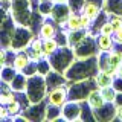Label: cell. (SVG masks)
<instances>
[{
  "mask_svg": "<svg viewBox=\"0 0 122 122\" xmlns=\"http://www.w3.org/2000/svg\"><path fill=\"white\" fill-rule=\"evenodd\" d=\"M99 70L98 67V58L96 56H90V58H76L70 67L66 70V78L69 82L75 81H82V79L93 78Z\"/></svg>",
  "mask_w": 122,
  "mask_h": 122,
  "instance_id": "cell-1",
  "label": "cell"
},
{
  "mask_svg": "<svg viewBox=\"0 0 122 122\" xmlns=\"http://www.w3.org/2000/svg\"><path fill=\"white\" fill-rule=\"evenodd\" d=\"M26 99L30 104L46 101L47 95V84H46V76L37 73L32 76H28V86H26Z\"/></svg>",
  "mask_w": 122,
  "mask_h": 122,
  "instance_id": "cell-2",
  "label": "cell"
},
{
  "mask_svg": "<svg viewBox=\"0 0 122 122\" xmlns=\"http://www.w3.org/2000/svg\"><path fill=\"white\" fill-rule=\"evenodd\" d=\"M75 60L76 56H75L73 47H70V46H61L55 53H52L49 56L52 69L56 72H61V73H66V70L70 67V64Z\"/></svg>",
  "mask_w": 122,
  "mask_h": 122,
  "instance_id": "cell-3",
  "label": "cell"
},
{
  "mask_svg": "<svg viewBox=\"0 0 122 122\" xmlns=\"http://www.w3.org/2000/svg\"><path fill=\"white\" fill-rule=\"evenodd\" d=\"M35 37V32L25 25H15L12 30V38H11V47L12 51H25L28 49L29 43Z\"/></svg>",
  "mask_w": 122,
  "mask_h": 122,
  "instance_id": "cell-4",
  "label": "cell"
},
{
  "mask_svg": "<svg viewBox=\"0 0 122 122\" xmlns=\"http://www.w3.org/2000/svg\"><path fill=\"white\" fill-rule=\"evenodd\" d=\"M93 89H96L93 78L82 79V81H75V82H67V90H69V99L72 101H86L89 93Z\"/></svg>",
  "mask_w": 122,
  "mask_h": 122,
  "instance_id": "cell-5",
  "label": "cell"
},
{
  "mask_svg": "<svg viewBox=\"0 0 122 122\" xmlns=\"http://www.w3.org/2000/svg\"><path fill=\"white\" fill-rule=\"evenodd\" d=\"M73 52H75V56L76 58H90V56H96L99 51H98V46H96V37L92 35L89 32L81 43H78L73 47Z\"/></svg>",
  "mask_w": 122,
  "mask_h": 122,
  "instance_id": "cell-6",
  "label": "cell"
},
{
  "mask_svg": "<svg viewBox=\"0 0 122 122\" xmlns=\"http://www.w3.org/2000/svg\"><path fill=\"white\" fill-rule=\"evenodd\" d=\"M46 101H47V104L63 107L69 101L67 84L66 86H58V87H53V89H49L47 95H46Z\"/></svg>",
  "mask_w": 122,
  "mask_h": 122,
  "instance_id": "cell-7",
  "label": "cell"
},
{
  "mask_svg": "<svg viewBox=\"0 0 122 122\" xmlns=\"http://www.w3.org/2000/svg\"><path fill=\"white\" fill-rule=\"evenodd\" d=\"M81 112L82 105L79 101H69L61 107V119L66 121H81Z\"/></svg>",
  "mask_w": 122,
  "mask_h": 122,
  "instance_id": "cell-8",
  "label": "cell"
},
{
  "mask_svg": "<svg viewBox=\"0 0 122 122\" xmlns=\"http://www.w3.org/2000/svg\"><path fill=\"white\" fill-rule=\"evenodd\" d=\"M46 105H47V101L29 104L28 107H25L23 114L28 121H46Z\"/></svg>",
  "mask_w": 122,
  "mask_h": 122,
  "instance_id": "cell-9",
  "label": "cell"
},
{
  "mask_svg": "<svg viewBox=\"0 0 122 122\" xmlns=\"http://www.w3.org/2000/svg\"><path fill=\"white\" fill-rule=\"evenodd\" d=\"M70 12H72V9H70V6H69V3H53L51 18L55 20L60 25V28L63 29L64 25H66V20L69 18V15H70Z\"/></svg>",
  "mask_w": 122,
  "mask_h": 122,
  "instance_id": "cell-10",
  "label": "cell"
},
{
  "mask_svg": "<svg viewBox=\"0 0 122 122\" xmlns=\"http://www.w3.org/2000/svg\"><path fill=\"white\" fill-rule=\"evenodd\" d=\"M60 25L56 23L55 20H52L51 17H46L43 21H41L40 28H38V37H41L44 40V38H53L56 37V34H58L60 30Z\"/></svg>",
  "mask_w": 122,
  "mask_h": 122,
  "instance_id": "cell-11",
  "label": "cell"
},
{
  "mask_svg": "<svg viewBox=\"0 0 122 122\" xmlns=\"http://www.w3.org/2000/svg\"><path fill=\"white\" fill-rule=\"evenodd\" d=\"M105 58H107V69L105 70H110L112 73L116 75L117 67L122 64V49L113 47L110 52H105Z\"/></svg>",
  "mask_w": 122,
  "mask_h": 122,
  "instance_id": "cell-12",
  "label": "cell"
},
{
  "mask_svg": "<svg viewBox=\"0 0 122 122\" xmlns=\"http://www.w3.org/2000/svg\"><path fill=\"white\" fill-rule=\"evenodd\" d=\"M114 78H116V75L112 73L110 70H105V69H99V70L96 72V75L93 76L95 84H96L98 89H102V87L113 86Z\"/></svg>",
  "mask_w": 122,
  "mask_h": 122,
  "instance_id": "cell-13",
  "label": "cell"
},
{
  "mask_svg": "<svg viewBox=\"0 0 122 122\" xmlns=\"http://www.w3.org/2000/svg\"><path fill=\"white\" fill-rule=\"evenodd\" d=\"M95 119L96 121H110L116 119V104L112 102H105V105H102L101 108L95 110Z\"/></svg>",
  "mask_w": 122,
  "mask_h": 122,
  "instance_id": "cell-14",
  "label": "cell"
},
{
  "mask_svg": "<svg viewBox=\"0 0 122 122\" xmlns=\"http://www.w3.org/2000/svg\"><path fill=\"white\" fill-rule=\"evenodd\" d=\"M69 81L66 78V75L61 73V72H56V70H52L46 75V84H47V90L49 89H53V87H58V86H66Z\"/></svg>",
  "mask_w": 122,
  "mask_h": 122,
  "instance_id": "cell-15",
  "label": "cell"
},
{
  "mask_svg": "<svg viewBox=\"0 0 122 122\" xmlns=\"http://www.w3.org/2000/svg\"><path fill=\"white\" fill-rule=\"evenodd\" d=\"M30 63V58H29V53L28 51H15V55H14V61H12V66L17 72H23L26 69V66Z\"/></svg>",
  "mask_w": 122,
  "mask_h": 122,
  "instance_id": "cell-16",
  "label": "cell"
},
{
  "mask_svg": "<svg viewBox=\"0 0 122 122\" xmlns=\"http://www.w3.org/2000/svg\"><path fill=\"white\" fill-rule=\"evenodd\" d=\"M96 46L99 52H110L116 46L113 35H105V34H98L96 35Z\"/></svg>",
  "mask_w": 122,
  "mask_h": 122,
  "instance_id": "cell-17",
  "label": "cell"
},
{
  "mask_svg": "<svg viewBox=\"0 0 122 122\" xmlns=\"http://www.w3.org/2000/svg\"><path fill=\"white\" fill-rule=\"evenodd\" d=\"M86 102L90 105V108L93 110V112H95V110H98V108H101L102 105H105V99L102 98V95H101V92H99L98 87H96V89H93L89 93Z\"/></svg>",
  "mask_w": 122,
  "mask_h": 122,
  "instance_id": "cell-18",
  "label": "cell"
},
{
  "mask_svg": "<svg viewBox=\"0 0 122 122\" xmlns=\"http://www.w3.org/2000/svg\"><path fill=\"white\" fill-rule=\"evenodd\" d=\"M26 86H28V76L23 73V72H17V75L14 76V79L9 82V87L15 93H25Z\"/></svg>",
  "mask_w": 122,
  "mask_h": 122,
  "instance_id": "cell-19",
  "label": "cell"
},
{
  "mask_svg": "<svg viewBox=\"0 0 122 122\" xmlns=\"http://www.w3.org/2000/svg\"><path fill=\"white\" fill-rule=\"evenodd\" d=\"M63 29L69 30V32L82 29V25H81V14H79V12H73V11H72L70 15H69V18L66 20V25H64Z\"/></svg>",
  "mask_w": 122,
  "mask_h": 122,
  "instance_id": "cell-20",
  "label": "cell"
},
{
  "mask_svg": "<svg viewBox=\"0 0 122 122\" xmlns=\"http://www.w3.org/2000/svg\"><path fill=\"white\" fill-rule=\"evenodd\" d=\"M60 49V43L56 41V38H44L43 40V53L44 58H49L52 53H55Z\"/></svg>",
  "mask_w": 122,
  "mask_h": 122,
  "instance_id": "cell-21",
  "label": "cell"
},
{
  "mask_svg": "<svg viewBox=\"0 0 122 122\" xmlns=\"http://www.w3.org/2000/svg\"><path fill=\"white\" fill-rule=\"evenodd\" d=\"M17 75V70L14 69L12 64H5L0 70V82H6L9 84L14 79V76Z\"/></svg>",
  "mask_w": 122,
  "mask_h": 122,
  "instance_id": "cell-22",
  "label": "cell"
},
{
  "mask_svg": "<svg viewBox=\"0 0 122 122\" xmlns=\"http://www.w3.org/2000/svg\"><path fill=\"white\" fill-rule=\"evenodd\" d=\"M61 119V107L47 104L46 105V121H60Z\"/></svg>",
  "mask_w": 122,
  "mask_h": 122,
  "instance_id": "cell-23",
  "label": "cell"
},
{
  "mask_svg": "<svg viewBox=\"0 0 122 122\" xmlns=\"http://www.w3.org/2000/svg\"><path fill=\"white\" fill-rule=\"evenodd\" d=\"M53 3H55L53 0H47V2H38V3H37V8H34V9H37L44 18H46V17H51Z\"/></svg>",
  "mask_w": 122,
  "mask_h": 122,
  "instance_id": "cell-24",
  "label": "cell"
},
{
  "mask_svg": "<svg viewBox=\"0 0 122 122\" xmlns=\"http://www.w3.org/2000/svg\"><path fill=\"white\" fill-rule=\"evenodd\" d=\"M99 92H101L102 98L105 99V102H112V104H114V101H116V96H117V90L114 89L113 86L102 87V89H99Z\"/></svg>",
  "mask_w": 122,
  "mask_h": 122,
  "instance_id": "cell-25",
  "label": "cell"
},
{
  "mask_svg": "<svg viewBox=\"0 0 122 122\" xmlns=\"http://www.w3.org/2000/svg\"><path fill=\"white\" fill-rule=\"evenodd\" d=\"M51 70H52V66H51V61H49V58H41L40 61H37V72L40 75L46 76Z\"/></svg>",
  "mask_w": 122,
  "mask_h": 122,
  "instance_id": "cell-26",
  "label": "cell"
},
{
  "mask_svg": "<svg viewBox=\"0 0 122 122\" xmlns=\"http://www.w3.org/2000/svg\"><path fill=\"white\" fill-rule=\"evenodd\" d=\"M20 96V95H18ZM8 107V110H9V114H11V117L12 116H15V114H20V113H23V102L20 101V99H15L14 102H11V104H8L6 105Z\"/></svg>",
  "mask_w": 122,
  "mask_h": 122,
  "instance_id": "cell-27",
  "label": "cell"
},
{
  "mask_svg": "<svg viewBox=\"0 0 122 122\" xmlns=\"http://www.w3.org/2000/svg\"><path fill=\"white\" fill-rule=\"evenodd\" d=\"M98 34H105V35H113L114 34V29H113V25L110 23V20H107L105 23H102V26L99 28V32Z\"/></svg>",
  "mask_w": 122,
  "mask_h": 122,
  "instance_id": "cell-28",
  "label": "cell"
},
{
  "mask_svg": "<svg viewBox=\"0 0 122 122\" xmlns=\"http://www.w3.org/2000/svg\"><path fill=\"white\" fill-rule=\"evenodd\" d=\"M86 0H69V6H70V9L73 11V12H81L82 9V5Z\"/></svg>",
  "mask_w": 122,
  "mask_h": 122,
  "instance_id": "cell-29",
  "label": "cell"
},
{
  "mask_svg": "<svg viewBox=\"0 0 122 122\" xmlns=\"http://www.w3.org/2000/svg\"><path fill=\"white\" fill-rule=\"evenodd\" d=\"M23 73H25L26 76H32V75H37V63L35 61H30V63L26 66V69L23 70Z\"/></svg>",
  "mask_w": 122,
  "mask_h": 122,
  "instance_id": "cell-30",
  "label": "cell"
},
{
  "mask_svg": "<svg viewBox=\"0 0 122 122\" xmlns=\"http://www.w3.org/2000/svg\"><path fill=\"white\" fill-rule=\"evenodd\" d=\"M113 38H114V43H116L117 46H122V28L117 29V30H114Z\"/></svg>",
  "mask_w": 122,
  "mask_h": 122,
  "instance_id": "cell-31",
  "label": "cell"
},
{
  "mask_svg": "<svg viewBox=\"0 0 122 122\" xmlns=\"http://www.w3.org/2000/svg\"><path fill=\"white\" fill-rule=\"evenodd\" d=\"M8 117H11L8 107L6 105H0V121H2V119H8Z\"/></svg>",
  "mask_w": 122,
  "mask_h": 122,
  "instance_id": "cell-32",
  "label": "cell"
},
{
  "mask_svg": "<svg viewBox=\"0 0 122 122\" xmlns=\"http://www.w3.org/2000/svg\"><path fill=\"white\" fill-rule=\"evenodd\" d=\"M116 119L122 121V104H116Z\"/></svg>",
  "mask_w": 122,
  "mask_h": 122,
  "instance_id": "cell-33",
  "label": "cell"
},
{
  "mask_svg": "<svg viewBox=\"0 0 122 122\" xmlns=\"http://www.w3.org/2000/svg\"><path fill=\"white\" fill-rule=\"evenodd\" d=\"M116 76H121V78H122V64H121L119 67H117V70H116Z\"/></svg>",
  "mask_w": 122,
  "mask_h": 122,
  "instance_id": "cell-34",
  "label": "cell"
},
{
  "mask_svg": "<svg viewBox=\"0 0 122 122\" xmlns=\"http://www.w3.org/2000/svg\"><path fill=\"white\" fill-rule=\"evenodd\" d=\"M53 2H55V3H67L69 0H53Z\"/></svg>",
  "mask_w": 122,
  "mask_h": 122,
  "instance_id": "cell-35",
  "label": "cell"
},
{
  "mask_svg": "<svg viewBox=\"0 0 122 122\" xmlns=\"http://www.w3.org/2000/svg\"><path fill=\"white\" fill-rule=\"evenodd\" d=\"M37 2H47V0H37Z\"/></svg>",
  "mask_w": 122,
  "mask_h": 122,
  "instance_id": "cell-36",
  "label": "cell"
},
{
  "mask_svg": "<svg viewBox=\"0 0 122 122\" xmlns=\"http://www.w3.org/2000/svg\"><path fill=\"white\" fill-rule=\"evenodd\" d=\"M2 67H3V64H0V70H2Z\"/></svg>",
  "mask_w": 122,
  "mask_h": 122,
  "instance_id": "cell-37",
  "label": "cell"
}]
</instances>
